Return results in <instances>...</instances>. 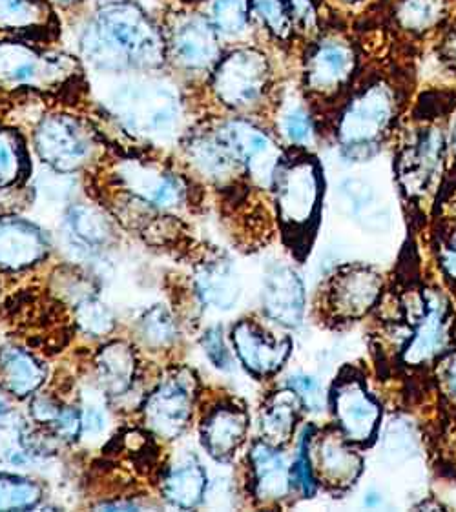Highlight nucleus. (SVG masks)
<instances>
[{
	"mask_svg": "<svg viewBox=\"0 0 456 512\" xmlns=\"http://www.w3.org/2000/svg\"><path fill=\"white\" fill-rule=\"evenodd\" d=\"M409 101L402 75L387 70L365 73L334 110L332 139L351 163H363L380 154L400 130V117Z\"/></svg>",
	"mask_w": 456,
	"mask_h": 512,
	"instance_id": "obj_1",
	"label": "nucleus"
},
{
	"mask_svg": "<svg viewBox=\"0 0 456 512\" xmlns=\"http://www.w3.org/2000/svg\"><path fill=\"white\" fill-rule=\"evenodd\" d=\"M81 52L103 72H150L166 62V39L135 2L110 0L84 28Z\"/></svg>",
	"mask_w": 456,
	"mask_h": 512,
	"instance_id": "obj_2",
	"label": "nucleus"
},
{
	"mask_svg": "<svg viewBox=\"0 0 456 512\" xmlns=\"http://www.w3.org/2000/svg\"><path fill=\"white\" fill-rule=\"evenodd\" d=\"M283 243L298 261L311 254L322 223L325 177L311 148H289L274 170L272 185Z\"/></svg>",
	"mask_w": 456,
	"mask_h": 512,
	"instance_id": "obj_3",
	"label": "nucleus"
},
{
	"mask_svg": "<svg viewBox=\"0 0 456 512\" xmlns=\"http://www.w3.org/2000/svg\"><path fill=\"white\" fill-rule=\"evenodd\" d=\"M449 115L444 110L415 115L398 141L394 157L396 183L405 203L415 210H422L444 185Z\"/></svg>",
	"mask_w": 456,
	"mask_h": 512,
	"instance_id": "obj_4",
	"label": "nucleus"
},
{
	"mask_svg": "<svg viewBox=\"0 0 456 512\" xmlns=\"http://www.w3.org/2000/svg\"><path fill=\"white\" fill-rule=\"evenodd\" d=\"M362 73L360 50L351 31L340 22L325 26L303 44L300 88L316 110H336Z\"/></svg>",
	"mask_w": 456,
	"mask_h": 512,
	"instance_id": "obj_5",
	"label": "nucleus"
},
{
	"mask_svg": "<svg viewBox=\"0 0 456 512\" xmlns=\"http://www.w3.org/2000/svg\"><path fill=\"white\" fill-rule=\"evenodd\" d=\"M108 108L134 134L168 137L176 130L181 103L165 82L128 79L110 92Z\"/></svg>",
	"mask_w": 456,
	"mask_h": 512,
	"instance_id": "obj_6",
	"label": "nucleus"
},
{
	"mask_svg": "<svg viewBox=\"0 0 456 512\" xmlns=\"http://www.w3.org/2000/svg\"><path fill=\"white\" fill-rule=\"evenodd\" d=\"M210 88L230 110L252 112L270 99L274 88L272 62L258 48H234L223 53L210 73Z\"/></svg>",
	"mask_w": 456,
	"mask_h": 512,
	"instance_id": "obj_7",
	"label": "nucleus"
},
{
	"mask_svg": "<svg viewBox=\"0 0 456 512\" xmlns=\"http://www.w3.org/2000/svg\"><path fill=\"white\" fill-rule=\"evenodd\" d=\"M384 294V276L365 263H347L336 268L323 283V319L331 327H345L365 318Z\"/></svg>",
	"mask_w": 456,
	"mask_h": 512,
	"instance_id": "obj_8",
	"label": "nucleus"
},
{
	"mask_svg": "<svg viewBox=\"0 0 456 512\" xmlns=\"http://www.w3.org/2000/svg\"><path fill=\"white\" fill-rule=\"evenodd\" d=\"M327 403L332 410L336 427L356 447H371L382 423V407L367 389L358 369L343 367L332 381Z\"/></svg>",
	"mask_w": 456,
	"mask_h": 512,
	"instance_id": "obj_9",
	"label": "nucleus"
},
{
	"mask_svg": "<svg viewBox=\"0 0 456 512\" xmlns=\"http://www.w3.org/2000/svg\"><path fill=\"white\" fill-rule=\"evenodd\" d=\"M413 305H409L411 314H407L411 332L400 349V361L404 367L420 369L446 352L451 338V310L446 297L427 288H422L418 296V307Z\"/></svg>",
	"mask_w": 456,
	"mask_h": 512,
	"instance_id": "obj_10",
	"label": "nucleus"
},
{
	"mask_svg": "<svg viewBox=\"0 0 456 512\" xmlns=\"http://www.w3.org/2000/svg\"><path fill=\"white\" fill-rule=\"evenodd\" d=\"M77 66L61 53L42 52L22 41L0 42V88H53L70 81Z\"/></svg>",
	"mask_w": 456,
	"mask_h": 512,
	"instance_id": "obj_11",
	"label": "nucleus"
},
{
	"mask_svg": "<svg viewBox=\"0 0 456 512\" xmlns=\"http://www.w3.org/2000/svg\"><path fill=\"white\" fill-rule=\"evenodd\" d=\"M166 59L183 73H212L221 52V37L205 15H179L165 35Z\"/></svg>",
	"mask_w": 456,
	"mask_h": 512,
	"instance_id": "obj_12",
	"label": "nucleus"
},
{
	"mask_svg": "<svg viewBox=\"0 0 456 512\" xmlns=\"http://www.w3.org/2000/svg\"><path fill=\"white\" fill-rule=\"evenodd\" d=\"M94 135L72 115H48L35 130V150L59 172L79 170L94 155Z\"/></svg>",
	"mask_w": 456,
	"mask_h": 512,
	"instance_id": "obj_13",
	"label": "nucleus"
},
{
	"mask_svg": "<svg viewBox=\"0 0 456 512\" xmlns=\"http://www.w3.org/2000/svg\"><path fill=\"white\" fill-rule=\"evenodd\" d=\"M309 456L316 483H323L327 491L336 494L349 491L363 471L356 445L338 427H327L323 434H316V427H309Z\"/></svg>",
	"mask_w": 456,
	"mask_h": 512,
	"instance_id": "obj_14",
	"label": "nucleus"
},
{
	"mask_svg": "<svg viewBox=\"0 0 456 512\" xmlns=\"http://www.w3.org/2000/svg\"><path fill=\"white\" fill-rule=\"evenodd\" d=\"M239 166L249 172L256 185L269 188L274 170L285 150L263 128L247 119H232L216 130Z\"/></svg>",
	"mask_w": 456,
	"mask_h": 512,
	"instance_id": "obj_15",
	"label": "nucleus"
},
{
	"mask_svg": "<svg viewBox=\"0 0 456 512\" xmlns=\"http://www.w3.org/2000/svg\"><path fill=\"white\" fill-rule=\"evenodd\" d=\"M196 378L188 370H179L157 387L145 405L148 429L159 438L174 440L187 429L194 412Z\"/></svg>",
	"mask_w": 456,
	"mask_h": 512,
	"instance_id": "obj_16",
	"label": "nucleus"
},
{
	"mask_svg": "<svg viewBox=\"0 0 456 512\" xmlns=\"http://www.w3.org/2000/svg\"><path fill=\"white\" fill-rule=\"evenodd\" d=\"M115 175L130 194L157 208H177L187 197V188L179 177L150 161L123 159Z\"/></svg>",
	"mask_w": 456,
	"mask_h": 512,
	"instance_id": "obj_17",
	"label": "nucleus"
},
{
	"mask_svg": "<svg viewBox=\"0 0 456 512\" xmlns=\"http://www.w3.org/2000/svg\"><path fill=\"white\" fill-rule=\"evenodd\" d=\"M232 343L243 367L260 379L274 376L292 352L291 339L270 336L254 319H241L236 323L232 328Z\"/></svg>",
	"mask_w": 456,
	"mask_h": 512,
	"instance_id": "obj_18",
	"label": "nucleus"
},
{
	"mask_svg": "<svg viewBox=\"0 0 456 512\" xmlns=\"http://www.w3.org/2000/svg\"><path fill=\"white\" fill-rule=\"evenodd\" d=\"M265 314L281 327L298 328L305 316V287L287 265L270 267L263 281Z\"/></svg>",
	"mask_w": 456,
	"mask_h": 512,
	"instance_id": "obj_19",
	"label": "nucleus"
},
{
	"mask_svg": "<svg viewBox=\"0 0 456 512\" xmlns=\"http://www.w3.org/2000/svg\"><path fill=\"white\" fill-rule=\"evenodd\" d=\"M456 0H394L391 21L394 30L409 41L438 37L455 17Z\"/></svg>",
	"mask_w": 456,
	"mask_h": 512,
	"instance_id": "obj_20",
	"label": "nucleus"
},
{
	"mask_svg": "<svg viewBox=\"0 0 456 512\" xmlns=\"http://www.w3.org/2000/svg\"><path fill=\"white\" fill-rule=\"evenodd\" d=\"M249 431L247 410L238 403H219L201 425V440L212 458L227 461L238 451Z\"/></svg>",
	"mask_w": 456,
	"mask_h": 512,
	"instance_id": "obj_21",
	"label": "nucleus"
},
{
	"mask_svg": "<svg viewBox=\"0 0 456 512\" xmlns=\"http://www.w3.org/2000/svg\"><path fill=\"white\" fill-rule=\"evenodd\" d=\"M250 467L254 494L261 502H280L289 496L292 489V469L283 456L280 447L270 445L269 441H254L250 447Z\"/></svg>",
	"mask_w": 456,
	"mask_h": 512,
	"instance_id": "obj_22",
	"label": "nucleus"
},
{
	"mask_svg": "<svg viewBox=\"0 0 456 512\" xmlns=\"http://www.w3.org/2000/svg\"><path fill=\"white\" fill-rule=\"evenodd\" d=\"M46 252L48 241L37 226L19 217H0V268L32 267Z\"/></svg>",
	"mask_w": 456,
	"mask_h": 512,
	"instance_id": "obj_23",
	"label": "nucleus"
},
{
	"mask_svg": "<svg viewBox=\"0 0 456 512\" xmlns=\"http://www.w3.org/2000/svg\"><path fill=\"white\" fill-rule=\"evenodd\" d=\"M278 130L289 148H311L318 137V117L301 92L300 84L287 90L278 103Z\"/></svg>",
	"mask_w": 456,
	"mask_h": 512,
	"instance_id": "obj_24",
	"label": "nucleus"
},
{
	"mask_svg": "<svg viewBox=\"0 0 456 512\" xmlns=\"http://www.w3.org/2000/svg\"><path fill=\"white\" fill-rule=\"evenodd\" d=\"M301 409L305 407L291 387L274 392L261 409V431L265 436L263 440L269 441L274 447L289 443L300 421Z\"/></svg>",
	"mask_w": 456,
	"mask_h": 512,
	"instance_id": "obj_25",
	"label": "nucleus"
},
{
	"mask_svg": "<svg viewBox=\"0 0 456 512\" xmlns=\"http://www.w3.org/2000/svg\"><path fill=\"white\" fill-rule=\"evenodd\" d=\"M197 294L210 307L230 310L241 296V283L234 267L227 261H210L197 270Z\"/></svg>",
	"mask_w": 456,
	"mask_h": 512,
	"instance_id": "obj_26",
	"label": "nucleus"
},
{
	"mask_svg": "<svg viewBox=\"0 0 456 512\" xmlns=\"http://www.w3.org/2000/svg\"><path fill=\"white\" fill-rule=\"evenodd\" d=\"M0 376L13 396L26 398L44 383L46 369L26 350L6 347L0 350Z\"/></svg>",
	"mask_w": 456,
	"mask_h": 512,
	"instance_id": "obj_27",
	"label": "nucleus"
},
{
	"mask_svg": "<svg viewBox=\"0 0 456 512\" xmlns=\"http://www.w3.org/2000/svg\"><path fill=\"white\" fill-rule=\"evenodd\" d=\"M53 22L50 0H0V31L6 33H42Z\"/></svg>",
	"mask_w": 456,
	"mask_h": 512,
	"instance_id": "obj_28",
	"label": "nucleus"
},
{
	"mask_svg": "<svg viewBox=\"0 0 456 512\" xmlns=\"http://www.w3.org/2000/svg\"><path fill=\"white\" fill-rule=\"evenodd\" d=\"M135 354L126 343H110L97 356V372L104 392L121 396L132 387L135 378Z\"/></svg>",
	"mask_w": 456,
	"mask_h": 512,
	"instance_id": "obj_29",
	"label": "nucleus"
},
{
	"mask_svg": "<svg viewBox=\"0 0 456 512\" xmlns=\"http://www.w3.org/2000/svg\"><path fill=\"white\" fill-rule=\"evenodd\" d=\"M207 491V474L194 460L181 461L172 467L163 482V496L176 507L192 509Z\"/></svg>",
	"mask_w": 456,
	"mask_h": 512,
	"instance_id": "obj_30",
	"label": "nucleus"
},
{
	"mask_svg": "<svg viewBox=\"0 0 456 512\" xmlns=\"http://www.w3.org/2000/svg\"><path fill=\"white\" fill-rule=\"evenodd\" d=\"M250 21L256 22L272 41L291 46L298 41L291 11L285 0H247Z\"/></svg>",
	"mask_w": 456,
	"mask_h": 512,
	"instance_id": "obj_31",
	"label": "nucleus"
},
{
	"mask_svg": "<svg viewBox=\"0 0 456 512\" xmlns=\"http://www.w3.org/2000/svg\"><path fill=\"white\" fill-rule=\"evenodd\" d=\"M210 22L219 37L236 39L249 30L250 15L247 0H214L210 6Z\"/></svg>",
	"mask_w": 456,
	"mask_h": 512,
	"instance_id": "obj_32",
	"label": "nucleus"
},
{
	"mask_svg": "<svg viewBox=\"0 0 456 512\" xmlns=\"http://www.w3.org/2000/svg\"><path fill=\"white\" fill-rule=\"evenodd\" d=\"M42 500V489L28 478L0 474V511H28Z\"/></svg>",
	"mask_w": 456,
	"mask_h": 512,
	"instance_id": "obj_33",
	"label": "nucleus"
},
{
	"mask_svg": "<svg viewBox=\"0 0 456 512\" xmlns=\"http://www.w3.org/2000/svg\"><path fill=\"white\" fill-rule=\"evenodd\" d=\"M66 221L73 236L86 245H103L110 237L108 221L90 206H73L66 216Z\"/></svg>",
	"mask_w": 456,
	"mask_h": 512,
	"instance_id": "obj_34",
	"label": "nucleus"
},
{
	"mask_svg": "<svg viewBox=\"0 0 456 512\" xmlns=\"http://www.w3.org/2000/svg\"><path fill=\"white\" fill-rule=\"evenodd\" d=\"M28 166L21 139L13 132L0 130V186L17 185Z\"/></svg>",
	"mask_w": 456,
	"mask_h": 512,
	"instance_id": "obj_35",
	"label": "nucleus"
},
{
	"mask_svg": "<svg viewBox=\"0 0 456 512\" xmlns=\"http://www.w3.org/2000/svg\"><path fill=\"white\" fill-rule=\"evenodd\" d=\"M291 11L298 41H312L327 26L323 21V0H285Z\"/></svg>",
	"mask_w": 456,
	"mask_h": 512,
	"instance_id": "obj_36",
	"label": "nucleus"
},
{
	"mask_svg": "<svg viewBox=\"0 0 456 512\" xmlns=\"http://www.w3.org/2000/svg\"><path fill=\"white\" fill-rule=\"evenodd\" d=\"M141 334L148 345L166 347L176 339V323L166 308L154 307L141 319Z\"/></svg>",
	"mask_w": 456,
	"mask_h": 512,
	"instance_id": "obj_37",
	"label": "nucleus"
},
{
	"mask_svg": "<svg viewBox=\"0 0 456 512\" xmlns=\"http://www.w3.org/2000/svg\"><path fill=\"white\" fill-rule=\"evenodd\" d=\"M77 323L83 328L86 334L92 336H103L108 334L114 327V316L110 312V308L106 307L97 299H84L83 303H79L77 307Z\"/></svg>",
	"mask_w": 456,
	"mask_h": 512,
	"instance_id": "obj_38",
	"label": "nucleus"
},
{
	"mask_svg": "<svg viewBox=\"0 0 456 512\" xmlns=\"http://www.w3.org/2000/svg\"><path fill=\"white\" fill-rule=\"evenodd\" d=\"M289 387H291L298 396H300L303 407L312 412H320L323 405L327 403V398L323 394L322 385L320 381L307 374H298L289 379Z\"/></svg>",
	"mask_w": 456,
	"mask_h": 512,
	"instance_id": "obj_39",
	"label": "nucleus"
},
{
	"mask_svg": "<svg viewBox=\"0 0 456 512\" xmlns=\"http://www.w3.org/2000/svg\"><path fill=\"white\" fill-rule=\"evenodd\" d=\"M436 256L447 281L456 287V223L444 230L436 245Z\"/></svg>",
	"mask_w": 456,
	"mask_h": 512,
	"instance_id": "obj_40",
	"label": "nucleus"
},
{
	"mask_svg": "<svg viewBox=\"0 0 456 512\" xmlns=\"http://www.w3.org/2000/svg\"><path fill=\"white\" fill-rule=\"evenodd\" d=\"M203 349L216 369H232V358H230V352L225 345L221 327L208 328L207 334L203 336Z\"/></svg>",
	"mask_w": 456,
	"mask_h": 512,
	"instance_id": "obj_41",
	"label": "nucleus"
},
{
	"mask_svg": "<svg viewBox=\"0 0 456 512\" xmlns=\"http://www.w3.org/2000/svg\"><path fill=\"white\" fill-rule=\"evenodd\" d=\"M436 52H438L440 62L451 72L456 73V15L447 22L446 28L440 31Z\"/></svg>",
	"mask_w": 456,
	"mask_h": 512,
	"instance_id": "obj_42",
	"label": "nucleus"
},
{
	"mask_svg": "<svg viewBox=\"0 0 456 512\" xmlns=\"http://www.w3.org/2000/svg\"><path fill=\"white\" fill-rule=\"evenodd\" d=\"M53 431L63 440H73L83 431V414L73 407H63L57 420L52 423Z\"/></svg>",
	"mask_w": 456,
	"mask_h": 512,
	"instance_id": "obj_43",
	"label": "nucleus"
},
{
	"mask_svg": "<svg viewBox=\"0 0 456 512\" xmlns=\"http://www.w3.org/2000/svg\"><path fill=\"white\" fill-rule=\"evenodd\" d=\"M438 378L442 383V390L449 398L456 401V349L449 350L438 363Z\"/></svg>",
	"mask_w": 456,
	"mask_h": 512,
	"instance_id": "obj_44",
	"label": "nucleus"
},
{
	"mask_svg": "<svg viewBox=\"0 0 456 512\" xmlns=\"http://www.w3.org/2000/svg\"><path fill=\"white\" fill-rule=\"evenodd\" d=\"M63 407L59 403H55L52 398H46V396H39L35 398L32 403V414L33 418L41 423H50L57 420V416L61 414Z\"/></svg>",
	"mask_w": 456,
	"mask_h": 512,
	"instance_id": "obj_45",
	"label": "nucleus"
},
{
	"mask_svg": "<svg viewBox=\"0 0 456 512\" xmlns=\"http://www.w3.org/2000/svg\"><path fill=\"white\" fill-rule=\"evenodd\" d=\"M106 429V414L97 405H88L83 412L84 436H95Z\"/></svg>",
	"mask_w": 456,
	"mask_h": 512,
	"instance_id": "obj_46",
	"label": "nucleus"
},
{
	"mask_svg": "<svg viewBox=\"0 0 456 512\" xmlns=\"http://www.w3.org/2000/svg\"><path fill=\"white\" fill-rule=\"evenodd\" d=\"M369 0H323V4H329L334 10L345 13V11H356L358 8L367 6Z\"/></svg>",
	"mask_w": 456,
	"mask_h": 512,
	"instance_id": "obj_47",
	"label": "nucleus"
},
{
	"mask_svg": "<svg viewBox=\"0 0 456 512\" xmlns=\"http://www.w3.org/2000/svg\"><path fill=\"white\" fill-rule=\"evenodd\" d=\"M447 137H449V150L453 152L456 163V104L455 110L449 115V123H447Z\"/></svg>",
	"mask_w": 456,
	"mask_h": 512,
	"instance_id": "obj_48",
	"label": "nucleus"
},
{
	"mask_svg": "<svg viewBox=\"0 0 456 512\" xmlns=\"http://www.w3.org/2000/svg\"><path fill=\"white\" fill-rule=\"evenodd\" d=\"M52 4H57V6H61V8H73V6H77V4H81L83 0H50Z\"/></svg>",
	"mask_w": 456,
	"mask_h": 512,
	"instance_id": "obj_49",
	"label": "nucleus"
},
{
	"mask_svg": "<svg viewBox=\"0 0 456 512\" xmlns=\"http://www.w3.org/2000/svg\"><path fill=\"white\" fill-rule=\"evenodd\" d=\"M0 410H2V400H0Z\"/></svg>",
	"mask_w": 456,
	"mask_h": 512,
	"instance_id": "obj_50",
	"label": "nucleus"
}]
</instances>
